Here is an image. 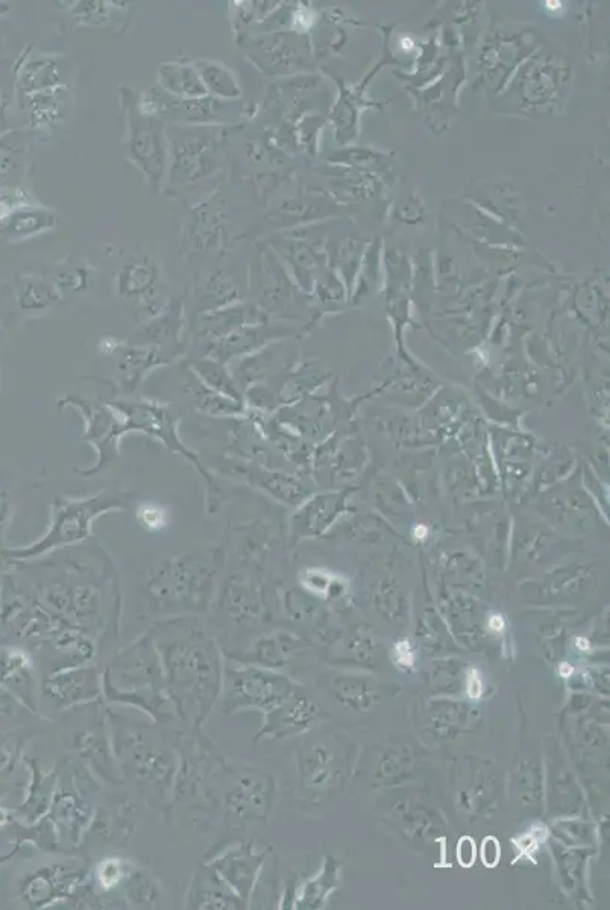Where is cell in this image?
<instances>
[{
	"label": "cell",
	"instance_id": "obj_1",
	"mask_svg": "<svg viewBox=\"0 0 610 910\" xmlns=\"http://www.w3.org/2000/svg\"><path fill=\"white\" fill-rule=\"evenodd\" d=\"M150 632L181 730H204L222 693V649L196 616L166 617L152 625Z\"/></svg>",
	"mask_w": 610,
	"mask_h": 910
},
{
	"label": "cell",
	"instance_id": "obj_2",
	"mask_svg": "<svg viewBox=\"0 0 610 910\" xmlns=\"http://www.w3.org/2000/svg\"><path fill=\"white\" fill-rule=\"evenodd\" d=\"M50 571L40 584V603L72 627L98 640L119 639L122 596L118 572L106 551L95 547L86 560L64 556L44 564Z\"/></svg>",
	"mask_w": 610,
	"mask_h": 910
},
{
	"label": "cell",
	"instance_id": "obj_3",
	"mask_svg": "<svg viewBox=\"0 0 610 910\" xmlns=\"http://www.w3.org/2000/svg\"><path fill=\"white\" fill-rule=\"evenodd\" d=\"M112 755L123 783L138 789L143 803L167 818L172 788L178 769V744L164 739L162 725L131 720L126 713L107 709Z\"/></svg>",
	"mask_w": 610,
	"mask_h": 910
},
{
	"label": "cell",
	"instance_id": "obj_4",
	"mask_svg": "<svg viewBox=\"0 0 610 910\" xmlns=\"http://www.w3.org/2000/svg\"><path fill=\"white\" fill-rule=\"evenodd\" d=\"M102 700L107 704L139 711L162 727L181 730L178 715L164 687L162 661L150 628L120 648L104 668Z\"/></svg>",
	"mask_w": 610,
	"mask_h": 910
},
{
	"label": "cell",
	"instance_id": "obj_5",
	"mask_svg": "<svg viewBox=\"0 0 610 910\" xmlns=\"http://www.w3.org/2000/svg\"><path fill=\"white\" fill-rule=\"evenodd\" d=\"M224 563L222 548L198 549L162 561L144 583L150 607L167 617L206 616Z\"/></svg>",
	"mask_w": 610,
	"mask_h": 910
},
{
	"label": "cell",
	"instance_id": "obj_6",
	"mask_svg": "<svg viewBox=\"0 0 610 910\" xmlns=\"http://www.w3.org/2000/svg\"><path fill=\"white\" fill-rule=\"evenodd\" d=\"M178 755L166 820L178 815L195 827H208L219 811V781L227 777L231 761L220 755L204 730L179 732Z\"/></svg>",
	"mask_w": 610,
	"mask_h": 910
},
{
	"label": "cell",
	"instance_id": "obj_7",
	"mask_svg": "<svg viewBox=\"0 0 610 910\" xmlns=\"http://www.w3.org/2000/svg\"><path fill=\"white\" fill-rule=\"evenodd\" d=\"M242 125H171L166 128L168 195L184 194L215 178Z\"/></svg>",
	"mask_w": 610,
	"mask_h": 910
},
{
	"label": "cell",
	"instance_id": "obj_8",
	"mask_svg": "<svg viewBox=\"0 0 610 910\" xmlns=\"http://www.w3.org/2000/svg\"><path fill=\"white\" fill-rule=\"evenodd\" d=\"M134 496L130 492L107 489L86 498L58 496L51 505V523L37 542L10 549L8 559L37 560L54 555L59 549L86 542L94 531V524L102 515L127 511Z\"/></svg>",
	"mask_w": 610,
	"mask_h": 910
},
{
	"label": "cell",
	"instance_id": "obj_9",
	"mask_svg": "<svg viewBox=\"0 0 610 910\" xmlns=\"http://www.w3.org/2000/svg\"><path fill=\"white\" fill-rule=\"evenodd\" d=\"M58 783L50 812L64 855L72 856L84 844L95 815V797L100 781L87 765L74 756L63 757L56 765Z\"/></svg>",
	"mask_w": 610,
	"mask_h": 910
},
{
	"label": "cell",
	"instance_id": "obj_10",
	"mask_svg": "<svg viewBox=\"0 0 610 910\" xmlns=\"http://www.w3.org/2000/svg\"><path fill=\"white\" fill-rule=\"evenodd\" d=\"M104 700L78 705L64 712L62 739L70 755L83 761L99 781L122 785V776L112 755L110 728Z\"/></svg>",
	"mask_w": 610,
	"mask_h": 910
},
{
	"label": "cell",
	"instance_id": "obj_11",
	"mask_svg": "<svg viewBox=\"0 0 610 910\" xmlns=\"http://www.w3.org/2000/svg\"><path fill=\"white\" fill-rule=\"evenodd\" d=\"M112 407L122 415L126 423V435L128 432H142L159 440L168 451L176 456L184 457L188 463L194 464L198 474L206 481L208 487V511L211 515L219 507L222 498V489L213 479L210 471L200 463L198 454L183 443L178 435V416L171 406L151 399H115L110 401Z\"/></svg>",
	"mask_w": 610,
	"mask_h": 910
},
{
	"label": "cell",
	"instance_id": "obj_12",
	"mask_svg": "<svg viewBox=\"0 0 610 910\" xmlns=\"http://www.w3.org/2000/svg\"><path fill=\"white\" fill-rule=\"evenodd\" d=\"M298 689V684L286 673L239 664L225 657L220 693L225 715L250 711L266 713Z\"/></svg>",
	"mask_w": 610,
	"mask_h": 910
},
{
	"label": "cell",
	"instance_id": "obj_13",
	"mask_svg": "<svg viewBox=\"0 0 610 910\" xmlns=\"http://www.w3.org/2000/svg\"><path fill=\"white\" fill-rule=\"evenodd\" d=\"M311 733V732H308ZM307 733V735H308ZM347 753L336 735H308L296 748L298 797L304 804H319L333 796L344 781Z\"/></svg>",
	"mask_w": 610,
	"mask_h": 910
},
{
	"label": "cell",
	"instance_id": "obj_14",
	"mask_svg": "<svg viewBox=\"0 0 610 910\" xmlns=\"http://www.w3.org/2000/svg\"><path fill=\"white\" fill-rule=\"evenodd\" d=\"M134 90L120 87L126 112V146L132 163L142 171L152 190H162L166 184L168 146L166 123L139 111Z\"/></svg>",
	"mask_w": 610,
	"mask_h": 910
},
{
	"label": "cell",
	"instance_id": "obj_15",
	"mask_svg": "<svg viewBox=\"0 0 610 910\" xmlns=\"http://www.w3.org/2000/svg\"><path fill=\"white\" fill-rule=\"evenodd\" d=\"M222 803L227 823L266 824L276 803V781L271 772L262 768L243 765L235 768L232 764L225 779Z\"/></svg>",
	"mask_w": 610,
	"mask_h": 910
},
{
	"label": "cell",
	"instance_id": "obj_16",
	"mask_svg": "<svg viewBox=\"0 0 610 910\" xmlns=\"http://www.w3.org/2000/svg\"><path fill=\"white\" fill-rule=\"evenodd\" d=\"M59 408H75L83 416L84 440L94 447L98 462L87 469H76V474L94 476L106 471L120 457V440L126 437L122 415L110 403L84 398L69 393L58 401Z\"/></svg>",
	"mask_w": 610,
	"mask_h": 910
},
{
	"label": "cell",
	"instance_id": "obj_17",
	"mask_svg": "<svg viewBox=\"0 0 610 910\" xmlns=\"http://www.w3.org/2000/svg\"><path fill=\"white\" fill-rule=\"evenodd\" d=\"M231 212L228 208L227 191L216 186L210 194L196 200L188 211L181 234V254L196 256L219 254L230 246Z\"/></svg>",
	"mask_w": 610,
	"mask_h": 910
},
{
	"label": "cell",
	"instance_id": "obj_18",
	"mask_svg": "<svg viewBox=\"0 0 610 910\" xmlns=\"http://www.w3.org/2000/svg\"><path fill=\"white\" fill-rule=\"evenodd\" d=\"M87 860L52 862L28 874L22 885L23 901L31 909H47L69 903L90 876Z\"/></svg>",
	"mask_w": 610,
	"mask_h": 910
},
{
	"label": "cell",
	"instance_id": "obj_19",
	"mask_svg": "<svg viewBox=\"0 0 610 910\" xmlns=\"http://www.w3.org/2000/svg\"><path fill=\"white\" fill-rule=\"evenodd\" d=\"M271 852L272 847L259 848L254 841H239L216 853L206 864L250 908Z\"/></svg>",
	"mask_w": 610,
	"mask_h": 910
},
{
	"label": "cell",
	"instance_id": "obj_20",
	"mask_svg": "<svg viewBox=\"0 0 610 910\" xmlns=\"http://www.w3.org/2000/svg\"><path fill=\"white\" fill-rule=\"evenodd\" d=\"M99 348L107 355L116 357V381L111 386L116 395H122L123 398H131L138 393L154 369L178 362L167 352L146 344L104 339Z\"/></svg>",
	"mask_w": 610,
	"mask_h": 910
},
{
	"label": "cell",
	"instance_id": "obj_21",
	"mask_svg": "<svg viewBox=\"0 0 610 910\" xmlns=\"http://www.w3.org/2000/svg\"><path fill=\"white\" fill-rule=\"evenodd\" d=\"M162 266L154 256L139 255L120 267L116 295L123 303L138 307L146 318H155L167 306L162 295Z\"/></svg>",
	"mask_w": 610,
	"mask_h": 910
},
{
	"label": "cell",
	"instance_id": "obj_22",
	"mask_svg": "<svg viewBox=\"0 0 610 910\" xmlns=\"http://www.w3.org/2000/svg\"><path fill=\"white\" fill-rule=\"evenodd\" d=\"M42 689L44 699L50 700L55 711L67 712L102 700V672L96 664L62 669L47 673Z\"/></svg>",
	"mask_w": 610,
	"mask_h": 910
},
{
	"label": "cell",
	"instance_id": "obj_23",
	"mask_svg": "<svg viewBox=\"0 0 610 910\" xmlns=\"http://www.w3.org/2000/svg\"><path fill=\"white\" fill-rule=\"evenodd\" d=\"M323 717V711L301 689L281 701L272 711L263 713V723L254 737V744L263 739H287L312 732Z\"/></svg>",
	"mask_w": 610,
	"mask_h": 910
},
{
	"label": "cell",
	"instance_id": "obj_24",
	"mask_svg": "<svg viewBox=\"0 0 610 910\" xmlns=\"http://www.w3.org/2000/svg\"><path fill=\"white\" fill-rule=\"evenodd\" d=\"M307 651V643L291 633L276 632L259 637L242 651L224 653L227 659L239 664L284 673Z\"/></svg>",
	"mask_w": 610,
	"mask_h": 910
},
{
	"label": "cell",
	"instance_id": "obj_25",
	"mask_svg": "<svg viewBox=\"0 0 610 910\" xmlns=\"http://www.w3.org/2000/svg\"><path fill=\"white\" fill-rule=\"evenodd\" d=\"M39 645L46 656V676L62 669L95 664L99 653V644L94 636L69 624L63 625L55 635Z\"/></svg>",
	"mask_w": 610,
	"mask_h": 910
},
{
	"label": "cell",
	"instance_id": "obj_26",
	"mask_svg": "<svg viewBox=\"0 0 610 910\" xmlns=\"http://www.w3.org/2000/svg\"><path fill=\"white\" fill-rule=\"evenodd\" d=\"M139 823L138 805L130 800H115L96 805L94 820L87 830L86 840H95L111 847H130L132 835Z\"/></svg>",
	"mask_w": 610,
	"mask_h": 910
},
{
	"label": "cell",
	"instance_id": "obj_27",
	"mask_svg": "<svg viewBox=\"0 0 610 910\" xmlns=\"http://www.w3.org/2000/svg\"><path fill=\"white\" fill-rule=\"evenodd\" d=\"M131 342L159 348L175 357L176 360L184 357L188 347L183 303L178 299L167 303V306L155 318L140 328Z\"/></svg>",
	"mask_w": 610,
	"mask_h": 910
},
{
	"label": "cell",
	"instance_id": "obj_28",
	"mask_svg": "<svg viewBox=\"0 0 610 910\" xmlns=\"http://www.w3.org/2000/svg\"><path fill=\"white\" fill-rule=\"evenodd\" d=\"M247 286L243 271L236 266L218 267L196 283L194 306L196 316L243 303Z\"/></svg>",
	"mask_w": 610,
	"mask_h": 910
},
{
	"label": "cell",
	"instance_id": "obj_29",
	"mask_svg": "<svg viewBox=\"0 0 610 910\" xmlns=\"http://www.w3.org/2000/svg\"><path fill=\"white\" fill-rule=\"evenodd\" d=\"M184 908L194 910L248 909L206 862L196 869L194 879L188 885Z\"/></svg>",
	"mask_w": 610,
	"mask_h": 910
},
{
	"label": "cell",
	"instance_id": "obj_30",
	"mask_svg": "<svg viewBox=\"0 0 610 910\" xmlns=\"http://www.w3.org/2000/svg\"><path fill=\"white\" fill-rule=\"evenodd\" d=\"M416 756L412 745L388 743L377 745L371 757L369 776L375 786L403 785L415 776Z\"/></svg>",
	"mask_w": 610,
	"mask_h": 910
},
{
	"label": "cell",
	"instance_id": "obj_31",
	"mask_svg": "<svg viewBox=\"0 0 610 910\" xmlns=\"http://www.w3.org/2000/svg\"><path fill=\"white\" fill-rule=\"evenodd\" d=\"M260 311L255 306L247 303L235 304V306L220 308L210 313H204L196 318L195 340L203 344L216 342L222 337L231 335L244 325L259 324Z\"/></svg>",
	"mask_w": 610,
	"mask_h": 910
},
{
	"label": "cell",
	"instance_id": "obj_32",
	"mask_svg": "<svg viewBox=\"0 0 610 910\" xmlns=\"http://www.w3.org/2000/svg\"><path fill=\"white\" fill-rule=\"evenodd\" d=\"M220 607L225 615L230 616L237 624L259 620L263 615V603L259 591L251 581L244 580L240 574L230 575L225 583L224 591L220 593Z\"/></svg>",
	"mask_w": 610,
	"mask_h": 910
},
{
	"label": "cell",
	"instance_id": "obj_33",
	"mask_svg": "<svg viewBox=\"0 0 610 910\" xmlns=\"http://www.w3.org/2000/svg\"><path fill=\"white\" fill-rule=\"evenodd\" d=\"M26 764L30 767L31 781L25 803L20 805V812L28 824H34L50 812L56 783H58V769L55 767L50 772H44L39 760L32 757H28Z\"/></svg>",
	"mask_w": 610,
	"mask_h": 910
},
{
	"label": "cell",
	"instance_id": "obj_34",
	"mask_svg": "<svg viewBox=\"0 0 610 910\" xmlns=\"http://www.w3.org/2000/svg\"><path fill=\"white\" fill-rule=\"evenodd\" d=\"M72 95L67 87L52 88L30 95V122L34 130H54L69 118Z\"/></svg>",
	"mask_w": 610,
	"mask_h": 910
},
{
	"label": "cell",
	"instance_id": "obj_35",
	"mask_svg": "<svg viewBox=\"0 0 610 910\" xmlns=\"http://www.w3.org/2000/svg\"><path fill=\"white\" fill-rule=\"evenodd\" d=\"M159 880L154 874L143 865L132 864L126 880L122 881L118 891L119 908L123 909H154L160 901Z\"/></svg>",
	"mask_w": 610,
	"mask_h": 910
},
{
	"label": "cell",
	"instance_id": "obj_36",
	"mask_svg": "<svg viewBox=\"0 0 610 910\" xmlns=\"http://www.w3.org/2000/svg\"><path fill=\"white\" fill-rule=\"evenodd\" d=\"M340 864L335 857H327L318 876L295 888L293 909H320L327 904L328 897L339 888Z\"/></svg>",
	"mask_w": 610,
	"mask_h": 910
},
{
	"label": "cell",
	"instance_id": "obj_37",
	"mask_svg": "<svg viewBox=\"0 0 610 910\" xmlns=\"http://www.w3.org/2000/svg\"><path fill=\"white\" fill-rule=\"evenodd\" d=\"M159 88L176 99H199L208 96L194 64L166 63L159 69Z\"/></svg>",
	"mask_w": 610,
	"mask_h": 910
},
{
	"label": "cell",
	"instance_id": "obj_38",
	"mask_svg": "<svg viewBox=\"0 0 610 910\" xmlns=\"http://www.w3.org/2000/svg\"><path fill=\"white\" fill-rule=\"evenodd\" d=\"M469 723V709L455 700L432 701L427 709V730L437 739H455Z\"/></svg>",
	"mask_w": 610,
	"mask_h": 910
},
{
	"label": "cell",
	"instance_id": "obj_39",
	"mask_svg": "<svg viewBox=\"0 0 610 910\" xmlns=\"http://www.w3.org/2000/svg\"><path fill=\"white\" fill-rule=\"evenodd\" d=\"M67 70L69 67L58 56H37L23 66L20 81L28 95L40 94L52 88L66 87Z\"/></svg>",
	"mask_w": 610,
	"mask_h": 910
},
{
	"label": "cell",
	"instance_id": "obj_40",
	"mask_svg": "<svg viewBox=\"0 0 610 910\" xmlns=\"http://www.w3.org/2000/svg\"><path fill=\"white\" fill-rule=\"evenodd\" d=\"M337 701L349 711L364 713L383 700L379 684L369 677L342 676L333 683Z\"/></svg>",
	"mask_w": 610,
	"mask_h": 910
},
{
	"label": "cell",
	"instance_id": "obj_41",
	"mask_svg": "<svg viewBox=\"0 0 610 910\" xmlns=\"http://www.w3.org/2000/svg\"><path fill=\"white\" fill-rule=\"evenodd\" d=\"M187 391L194 398L196 408L204 415L210 416V418L243 419V416L247 415L244 403H239V401L211 391L206 384L200 383L192 372L190 379L187 380Z\"/></svg>",
	"mask_w": 610,
	"mask_h": 910
},
{
	"label": "cell",
	"instance_id": "obj_42",
	"mask_svg": "<svg viewBox=\"0 0 610 910\" xmlns=\"http://www.w3.org/2000/svg\"><path fill=\"white\" fill-rule=\"evenodd\" d=\"M194 67L200 76L208 96L220 100H240L242 87L230 67L216 59H195Z\"/></svg>",
	"mask_w": 610,
	"mask_h": 910
},
{
	"label": "cell",
	"instance_id": "obj_43",
	"mask_svg": "<svg viewBox=\"0 0 610 910\" xmlns=\"http://www.w3.org/2000/svg\"><path fill=\"white\" fill-rule=\"evenodd\" d=\"M188 371L211 391L244 403L243 393L236 383L232 372L228 371L227 364L216 362L210 357H198L188 364Z\"/></svg>",
	"mask_w": 610,
	"mask_h": 910
},
{
	"label": "cell",
	"instance_id": "obj_44",
	"mask_svg": "<svg viewBox=\"0 0 610 910\" xmlns=\"http://www.w3.org/2000/svg\"><path fill=\"white\" fill-rule=\"evenodd\" d=\"M62 299L58 288L42 276L28 275L18 281L15 300L25 311H44L56 306Z\"/></svg>",
	"mask_w": 610,
	"mask_h": 910
},
{
	"label": "cell",
	"instance_id": "obj_45",
	"mask_svg": "<svg viewBox=\"0 0 610 910\" xmlns=\"http://www.w3.org/2000/svg\"><path fill=\"white\" fill-rule=\"evenodd\" d=\"M58 224V216L46 208L26 207L11 215L6 235L10 239H30L35 234L52 230Z\"/></svg>",
	"mask_w": 610,
	"mask_h": 910
},
{
	"label": "cell",
	"instance_id": "obj_46",
	"mask_svg": "<svg viewBox=\"0 0 610 910\" xmlns=\"http://www.w3.org/2000/svg\"><path fill=\"white\" fill-rule=\"evenodd\" d=\"M516 796L525 809L541 808L544 801V771L540 761L525 759L521 761L516 774Z\"/></svg>",
	"mask_w": 610,
	"mask_h": 910
},
{
	"label": "cell",
	"instance_id": "obj_47",
	"mask_svg": "<svg viewBox=\"0 0 610 910\" xmlns=\"http://www.w3.org/2000/svg\"><path fill=\"white\" fill-rule=\"evenodd\" d=\"M460 805L472 816H489L497 809L495 783L491 777L480 776L476 786L460 793Z\"/></svg>",
	"mask_w": 610,
	"mask_h": 910
},
{
	"label": "cell",
	"instance_id": "obj_48",
	"mask_svg": "<svg viewBox=\"0 0 610 910\" xmlns=\"http://www.w3.org/2000/svg\"><path fill=\"white\" fill-rule=\"evenodd\" d=\"M91 271L86 264H75L62 268L55 276V287L59 294H81L90 286Z\"/></svg>",
	"mask_w": 610,
	"mask_h": 910
},
{
	"label": "cell",
	"instance_id": "obj_49",
	"mask_svg": "<svg viewBox=\"0 0 610 910\" xmlns=\"http://www.w3.org/2000/svg\"><path fill=\"white\" fill-rule=\"evenodd\" d=\"M461 668H464V665L460 667L456 660L436 661L432 671V683L436 691L447 693V695H453V693L459 691Z\"/></svg>",
	"mask_w": 610,
	"mask_h": 910
},
{
	"label": "cell",
	"instance_id": "obj_50",
	"mask_svg": "<svg viewBox=\"0 0 610 910\" xmlns=\"http://www.w3.org/2000/svg\"><path fill=\"white\" fill-rule=\"evenodd\" d=\"M347 653L356 664L369 667V665L375 664L379 649H377L374 640L368 635H357L349 643Z\"/></svg>",
	"mask_w": 610,
	"mask_h": 910
},
{
	"label": "cell",
	"instance_id": "obj_51",
	"mask_svg": "<svg viewBox=\"0 0 610 910\" xmlns=\"http://www.w3.org/2000/svg\"><path fill=\"white\" fill-rule=\"evenodd\" d=\"M79 6L81 7H76L74 10L78 22L100 26L104 22H108V19L111 20V3L83 2Z\"/></svg>",
	"mask_w": 610,
	"mask_h": 910
},
{
	"label": "cell",
	"instance_id": "obj_52",
	"mask_svg": "<svg viewBox=\"0 0 610 910\" xmlns=\"http://www.w3.org/2000/svg\"><path fill=\"white\" fill-rule=\"evenodd\" d=\"M138 520L144 530H162L167 524V515L159 505L143 504L138 508Z\"/></svg>",
	"mask_w": 610,
	"mask_h": 910
},
{
	"label": "cell",
	"instance_id": "obj_53",
	"mask_svg": "<svg viewBox=\"0 0 610 910\" xmlns=\"http://www.w3.org/2000/svg\"><path fill=\"white\" fill-rule=\"evenodd\" d=\"M393 664L404 672H411L416 667V651L409 640L399 643L392 649Z\"/></svg>",
	"mask_w": 610,
	"mask_h": 910
},
{
	"label": "cell",
	"instance_id": "obj_54",
	"mask_svg": "<svg viewBox=\"0 0 610 910\" xmlns=\"http://www.w3.org/2000/svg\"><path fill=\"white\" fill-rule=\"evenodd\" d=\"M500 842L492 836L484 837L483 845H481V859H483L486 867H495L500 862Z\"/></svg>",
	"mask_w": 610,
	"mask_h": 910
},
{
	"label": "cell",
	"instance_id": "obj_55",
	"mask_svg": "<svg viewBox=\"0 0 610 910\" xmlns=\"http://www.w3.org/2000/svg\"><path fill=\"white\" fill-rule=\"evenodd\" d=\"M457 859L464 867H471L476 860V842L469 836L461 837L459 845H457Z\"/></svg>",
	"mask_w": 610,
	"mask_h": 910
},
{
	"label": "cell",
	"instance_id": "obj_56",
	"mask_svg": "<svg viewBox=\"0 0 610 910\" xmlns=\"http://www.w3.org/2000/svg\"><path fill=\"white\" fill-rule=\"evenodd\" d=\"M467 689L469 697H471L472 700L480 699L481 693H483L484 691V688L483 677H481V672L479 671V669H471V671L468 672Z\"/></svg>",
	"mask_w": 610,
	"mask_h": 910
},
{
	"label": "cell",
	"instance_id": "obj_57",
	"mask_svg": "<svg viewBox=\"0 0 610 910\" xmlns=\"http://www.w3.org/2000/svg\"><path fill=\"white\" fill-rule=\"evenodd\" d=\"M11 512H13V505H11L10 495L6 489L0 487V527H3L10 519Z\"/></svg>",
	"mask_w": 610,
	"mask_h": 910
},
{
	"label": "cell",
	"instance_id": "obj_58",
	"mask_svg": "<svg viewBox=\"0 0 610 910\" xmlns=\"http://www.w3.org/2000/svg\"><path fill=\"white\" fill-rule=\"evenodd\" d=\"M0 551H2V537H0Z\"/></svg>",
	"mask_w": 610,
	"mask_h": 910
}]
</instances>
